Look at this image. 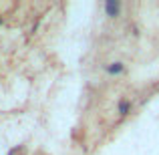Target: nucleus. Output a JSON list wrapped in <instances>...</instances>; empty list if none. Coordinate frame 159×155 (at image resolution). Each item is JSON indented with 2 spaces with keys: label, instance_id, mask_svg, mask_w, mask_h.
<instances>
[{
  "label": "nucleus",
  "instance_id": "nucleus-2",
  "mask_svg": "<svg viewBox=\"0 0 159 155\" xmlns=\"http://www.w3.org/2000/svg\"><path fill=\"white\" fill-rule=\"evenodd\" d=\"M105 71H107V75H111V77H119V75L125 71V65L121 61H115V62H109L105 66Z\"/></svg>",
  "mask_w": 159,
  "mask_h": 155
},
{
  "label": "nucleus",
  "instance_id": "nucleus-3",
  "mask_svg": "<svg viewBox=\"0 0 159 155\" xmlns=\"http://www.w3.org/2000/svg\"><path fill=\"white\" fill-rule=\"evenodd\" d=\"M133 109V103L129 101V99H119V103H117V113H119V117H127L129 113H131Z\"/></svg>",
  "mask_w": 159,
  "mask_h": 155
},
{
  "label": "nucleus",
  "instance_id": "nucleus-4",
  "mask_svg": "<svg viewBox=\"0 0 159 155\" xmlns=\"http://www.w3.org/2000/svg\"><path fill=\"white\" fill-rule=\"evenodd\" d=\"M0 24H2V16H0Z\"/></svg>",
  "mask_w": 159,
  "mask_h": 155
},
{
  "label": "nucleus",
  "instance_id": "nucleus-1",
  "mask_svg": "<svg viewBox=\"0 0 159 155\" xmlns=\"http://www.w3.org/2000/svg\"><path fill=\"white\" fill-rule=\"evenodd\" d=\"M103 10H105V16H109V18H117L123 10V2L121 0H107L103 4Z\"/></svg>",
  "mask_w": 159,
  "mask_h": 155
}]
</instances>
